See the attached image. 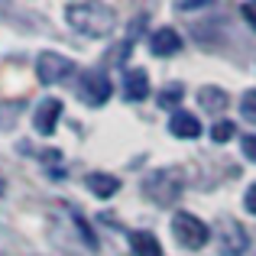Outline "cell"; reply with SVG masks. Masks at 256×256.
Listing matches in <instances>:
<instances>
[{
    "mask_svg": "<svg viewBox=\"0 0 256 256\" xmlns=\"http://www.w3.org/2000/svg\"><path fill=\"white\" fill-rule=\"evenodd\" d=\"M58 117H62V100L46 98L42 104L36 107V114H32V126H36V133H42V136H52L56 126H58Z\"/></svg>",
    "mask_w": 256,
    "mask_h": 256,
    "instance_id": "cell-7",
    "label": "cell"
},
{
    "mask_svg": "<svg viewBox=\"0 0 256 256\" xmlns=\"http://www.w3.org/2000/svg\"><path fill=\"white\" fill-rule=\"evenodd\" d=\"M88 188H91L98 198H110V194L120 192V178L117 175H107V172H91L88 175Z\"/></svg>",
    "mask_w": 256,
    "mask_h": 256,
    "instance_id": "cell-13",
    "label": "cell"
},
{
    "mask_svg": "<svg viewBox=\"0 0 256 256\" xmlns=\"http://www.w3.org/2000/svg\"><path fill=\"white\" fill-rule=\"evenodd\" d=\"M244 208H246L250 214H256V182H253L250 188H246V194H244Z\"/></svg>",
    "mask_w": 256,
    "mask_h": 256,
    "instance_id": "cell-18",
    "label": "cell"
},
{
    "mask_svg": "<svg viewBox=\"0 0 256 256\" xmlns=\"http://www.w3.org/2000/svg\"><path fill=\"white\" fill-rule=\"evenodd\" d=\"M143 192L150 201H156L159 208H169L178 201L182 194V175L175 169H159V172H150L143 178Z\"/></svg>",
    "mask_w": 256,
    "mask_h": 256,
    "instance_id": "cell-2",
    "label": "cell"
},
{
    "mask_svg": "<svg viewBox=\"0 0 256 256\" xmlns=\"http://www.w3.org/2000/svg\"><path fill=\"white\" fill-rule=\"evenodd\" d=\"M237 136V124L234 120H218V124L211 126V140L214 143H227V140Z\"/></svg>",
    "mask_w": 256,
    "mask_h": 256,
    "instance_id": "cell-15",
    "label": "cell"
},
{
    "mask_svg": "<svg viewBox=\"0 0 256 256\" xmlns=\"http://www.w3.org/2000/svg\"><path fill=\"white\" fill-rule=\"evenodd\" d=\"M208 0H175V6L178 10H192V6H204Z\"/></svg>",
    "mask_w": 256,
    "mask_h": 256,
    "instance_id": "cell-21",
    "label": "cell"
},
{
    "mask_svg": "<svg viewBox=\"0 0 256 256\" xmlns=\"http://www.w3.org/2000/svg\"><path fill=\"white\" fill-rule=\"evenodd\" d=\"M65 20L75 32H82L88 39H104L117 26V13L114 6H107L104 0H82V4L65 6Z\"/></svg>",
    "mask_w": 256,
    "mask_h": 256,
    "instance_id": "cell-1",
    "label": "cell"
},
{
    "mask_svg": "<svg viewBox=\"0 0 256 256\" xmlns=\"http://www.w3.org/2000/svg\"><path fill=\"white\" fill-rule=\"evenodd\" d=\"M182 98H185V84L182 82H169L162 88V91H159V107H166V110H175V107L182 104Z\"/></svg>",
    "mask_w": 256,
    "mask_h": 256,
    "instance_id": "cell-14",
    "label": "cell"
},
{
    "mask_svg": "<svg viewBox=\"0 0 256 256\" xmlns=\"http://www.w3.org/2000/svg\"><path fill=\"white\" fill-rule=\"evenodd\" d=\"M244 16H246V23L256 30V0H253V4H244Z\"/></svg>",
    "mask_w": 256,
    "mask_h": 256,
    "instance_id": "cell-20",
    "label": "cell"
},
{
    "mask_svg": "<svg viewBox=\"0 0 256 256\" xmlns=\"http://www.w3.org/2000/svg\"><path fill=\"white\" fill-rule=\"evenodd\" d=\"M124 98L133 100V104L150 98V75L143 68H126L124 72Z\"/></svg>",
    "mask_w": 256,
    "mask_h": 256,
    "instance_id": "cell-9",
    "label": "cell"
},
{
    "mask_svg": "<svg viewBox=\"0 0 256 256\" xmlns=\"http://www.w3.org/2000/svg\"><path fill=\"white\" fill-rule=\"evenodd\" d=\"M240 114H244L246 124H256V91H246L240 98Z\"/></svg>",
    "mask_w": 256,
    "mask_h": 256,
    "instance_id": "cell-16",
    "label": "cell"
},
{
    "mask_svg": "<svg viewBox=\"0 0 256 256\" xmlns=\"http://www.w3.org/2000/svg\"><path fill=\"white\" fill-rule=\"evenodd\" d=\"M227 91L224 88H214V84H208V88H201L198 91V104L204 107L208 114H220V110H227Z\"/></svg>",
    "mask_w": 256,
    "mask_h": 256,
    "instance_id": "cell-12",
    "label": "cell"
},
{
    "mask_svg": "<svg viewBox=\"0 0 256 256\" xmlns=\"http://www.w3.org/2000/svg\"><path fill=\"white\" fill-rule=\"evenodd\" d=\"M244 156L250 159V162H256V136H253V133L244 136Z\"/></svg>",
    "mask_w": 256,
    "mask_h": 256,
    "instance_id": "cell-19",
    "label": "cell"
},
{
    "mask_svg": "<svg viewBox=\"0 0 256 256\" xmlns=\"http://www.w3.org/2000/svg\"><path fill=\"white\" fill-rule=\"evenodd\" d=\"M172 237H175V244L185 246V250H201V246L211 240V227L201 218H194V214L178 211L172 218Z\"/></svg>",
    "mask_w": 256,
    "mask_h": 256,
    "instance_id": "cell-3",
    "label": "cell"
},
{
    "mask_svg": "<svg viewBox=\"0 0 256 256\" xmlns=\"http://www.w3.org/2000/svg\"><path fill=\"white\" fill-rule=\"evenodd\" d=\"M110 78L104 72H84L82 75V100L88 107H104L110 98Z\"/></svg>",
    "mask_w": 256,
    "mask_h": 256,
    "instance_id": "cell-5",
    "label": "cell"
},
{
    "mask_svg": "<svg viewBox=\"0 0 256 256\" xmlns=\"http://www.w3.org/2000/svg\"><path fill=\"white\" fill-rule=\"evenodd\" d=\"M75 224H78V230H82V237L88 240V246H98V240H94V234H91V227H88V220L82 218V214H75Z\"/></svg>",
    "mask_w": 256,
    "mask_h": 256,
    "instance_id": "cell-17",
    "label": "cell"
},
{
    "mask_svg": "<svg viewBox=\"0 0 256 256\" xmlns=\"http://www.w3.org/2000/svg\"><path fill=\"white\" fill-rule=\"evenodd\" d=\"M246 246H250V234L234 218H227L224 224H220V250L227 256H240V253H246Z\"/></svg>",
    "mask_w": 256,
    "mask_h": 256,
    "instance_id": "cell-6",
    "label": "cell"
},
{
    "mask_svg": "<svg viewBox=\"0 0 256 256\" xmlns=\"http://www.w3.org/2000/svg\"><path fill=\"white\" fill-rule=\"evenodd\" d=\"M150 52L159 58H169L175 52H182V36L172 30V26H162V30H156L150 36Z\"/></svg>",
    "mask_w": 256,
    "mask_h": 256,
    "instance_id": "cell-8",
    "label": "cell"
},
{
    "mask_svg": "<svg viewBox=\"0 0 256 256\" xmlns=\"http://www.w3.org/2000/svg\"><path fill=\"white\" fill-rule=\"evenodd\" d=\"M75 72V62L68 56H58V52H39L36 58V78L42 84H58Z\"/></svg>",
    "mask_w": 256,
    "mask_h": 256,
    "instance_id": "cell-4",
    "label": "cell"
},
{
    "mask_svg": "<svg viewBox=\"0 0 256 256\" xmlns=\"http://www.w3.org/2000/svg\"><path fill=\"white\" fill-rule=\"evenodd\" d=\"M6 192V185H4V175H0V194H4Z\"/></svg>",
    "mask_w": 256,
    "mask_h": 256,
    "instance_id": "cell-22",
    "label": "cell"
},
{
    "mask_svg": "<svg viewBox=\"0 0 256 256\" xmlns=\"http://www.w3.org/2000/svg\"><path fill=\"white\" fill-rule=\"evenodd\" d=\"M130 250H133V256H162V246H159V240L150 230H133Z\"/></svg>",
    "mask_w": 256,
    "mask_h": 256,
    "instance_id": "cell-11",
    "label": "cell"
},
{
    "mask_svg": "<svg viewBox=\"0 0 256 256\" xmlns=\"http://www.w3.org/2000/svg\"><path fill=\"white\" fill-rule=\"evenodd\" d=\"M169 133L175 140H194V136H201V120L188 110H175L169 120Z\"/></svg>",
    "mask_w": 256,
    "mask_h": 256,
    "instance_id": "cell-10",
    "label": "cell"
}]
</instances>
